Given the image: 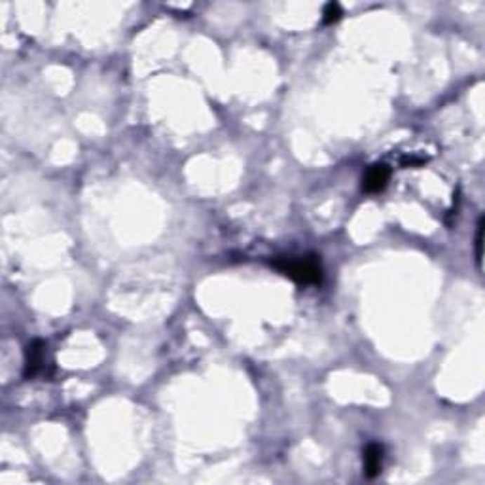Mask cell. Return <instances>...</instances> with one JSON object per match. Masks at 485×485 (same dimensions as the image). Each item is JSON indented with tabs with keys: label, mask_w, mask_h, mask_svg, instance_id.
Returning a JSON list of instances; mask_svg holds the SVG:
<instances>
[{
	"label": "cell",
	"mask_w": 485,
	"mask_h": 485,
	"mask_svg": "<svg viewBox=\"0 0 485 485\" xmlns=\"http://www.w3.org/2000/svg\"><path fill=\"white\" fill-rule=\"evenodd\" d=\"M271 265L298 284H319L322 281V275H324L321 260L315 254L279 256L277 260L271 262Z\"/></svg>",
	"instance_id": "1"
},
{
	"label": "cell",
	"mask_w": 485,
	"mask_h": 485,
	"mask_svg": "<svg viewBox=\"0 0 485 485\" xmlns=\"http://www.w3.org/2000/svg\"><path fill=\"white\" fill-rule=\"evenodd\" d=\"M391 178V169L385 164H376L372 167H368V171L362 177V190L366 194H379L387 188Z\"/></svg>",
	"instance_id": "2"
},
{
	"label": "cell",
	"mask_w": 485,
	"mask_h": 485,
	"mask_svg": "<svg viewBox=\"0 0 485 485\" xmlns=\"http://www.w3.org/2000/svg\"><path fill=\"white\" fill-rule=\"evenodd\" d=\"M46 354V345L42 340H34L27 345L25 351V368H23V376L27 379L34 378L40 368H42V362H44Z\"/></svg>",
	"instance_id": "3"
},
{
	"label": "cell",
	"mask_w": 485,
	"mask_h": 485,
	"mask_svg": "<svg viewBox=\"0 0 485 485\" xmlns=\"http://www.w3.org/2000/svg\"><path fill=\"white\" fill-rule=\"evenodd\" d=\"M383 457L385 449L381 444H368L364 449V472L368 478H376L381 474L383 468Z\"/></svg>",
	"instance_id": "4"
},
{
	"label": "cell",
	"mask_w": 485,
	"mask_h": 485,
	"mask_svg": "<svg viewBox=\"0 0 485 485\" xmlns=\"http://www.w3.org/2000/svg\"><path fill=\"white\" fill-rule=\"evenodd\" d=\"M341 15H343V12H341L340 4H338V2H330V4H326L324 10H322V23H324V25L338 23L341 19Z\"/></svg>",
	"instance_id": "5"
},
{
	"label": "cell",
	"mask_w": 485,
	"mask_h": 485,
	"mask_svg": "<svg viewBox=\"0 0 485 485\" xmlns=\"http://www.w3.org/2000/svg\"><path fill=\"white\" fill-rule=\"evenodd\" d=\"M484 216H479L478 230H476V264L479 271L484 267Z\"/></svg>",
	"instance_id": "6"
}]
</instances>
